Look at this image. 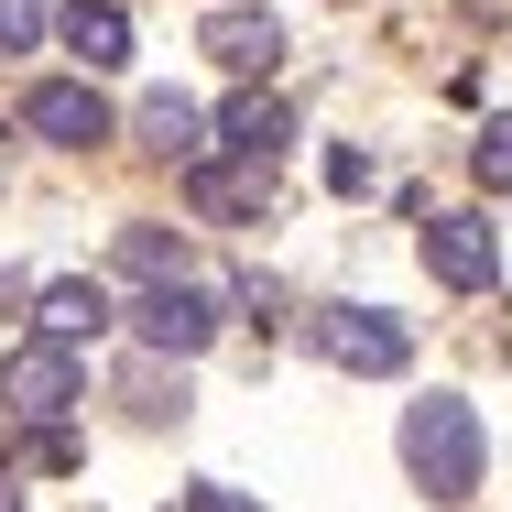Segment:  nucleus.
I'll return each instance as SVG.
<instances>
[{
    "label": "nucleus",
    "instance_id": "0eeeda50",
    "mask_svg": "<svg viewBox=\"0 0 512 512\" xmlns=\"http://www.w3.org/2000/svg\"><path fill=\"white\" fill-rule=\"evenodd\" d=\"M186 197L197 218H273V164H197Z\"/></svg>",
    "mask_w": 512,
    "mask_h": 512
},
{
    "label": "nucleus",
    "instance_id": "6e6552de",
    "mask_svg": "<svg viewBox=\"0 0 512 512\" xmlns=\"http://www.w3.org/2000/svg\"><path fill=\"white\" fill-rule=\"evenodd\" d=\"M197 44L229 66V77H273V55H284L273 11H207V33H197Z\"/></svg>",
    "mask_w": 512,
    "mask_h": 512
},
{
    "label": "nucleus",
    "instance_id": "4468645a",
    "mask_svg": "<svg viewBox=\"0 0 512 512\" xmlns=\"http://www.w3.org/2000/svg\"><path fill=\"white\" fill-rule=\"evenodd\" d=\"M120 273H142V284H186V240H175V229H120Z\"/></svg>",
    "mask_w": 512,
    "mask_h": 512
},
{
    "label": "nucleus",
    "instance_id": "9b49d317",
    "mask_svg": "<svg viewBox=\"0 0 512 512\" xmlns=\"http://www.w3.org/2000/svg\"><path fill=\"white\" fill-rule=\"evenodd\" d=\"M284 131H295V109L273 99V88H251V99H229V120H218V142H229L240 164H273V153H284Z\"/></svg>",
    "mask_w": 512,
    "mask_h": 512
},
{
    "label": "nucleus",
    "instance_id": "aec40b11",
    "mask_svg": "<svg viewBox=\"0 0 512 512\" xmlns=\"http://www.w3.org/2000/svg\"><path fill=\"white\" fill-rule=\"evenodd\" d=\"M0 512H22V502H11V480H0Z\"/></svg>",
    "mask_w": 512,
    "mask_h": 512
},
{
    "label": "nucleus",
    "instance_id": "a211bd4d",
    "mask_svg": "<svg viewBox=\"0 0 512 512\" xmlns=\"http://www.w3.org/2000/svg\"><path fill=\"white\" fill-rule=\"evenodd\" d=\"M33 469H77V436L66 425H33Z\"/></svg>",
    "mask_w": 512,
    "mask_h": 512
},
{
    "label": "nucleus",
    "instance_id": "423d86ee",
    "mask_svg": "<svg viewBox=\"0 0 512 512\" xmlns=\"http://www.w3.org/2000/svg\"><path fill=\"white\" fill-rule=\"evenodd\" d=\"M22 131H44V142H66V153H88V142H109V99L88 88V77H44V88L22 99Z\"/></svg>",
    "mask_w": 512,
    "mask_h": 512
},
{
    "label": "nucleus",
    "instance_id": "7ed1b4c3",
    "mask_svg": "<svg viewBox=\"0 0 512 512\" xmlns=\"http://www.w3.org/2000/svg\"><path fill=\"white\" fill-rule=\"evenodd\" d=\"M316 338H327V360L360 371V382H393V371L414 360V327H404V316H382V306H338Z\"/></svg>",
    "mask_w": 512,
    "mask_h": 512
},
{
    "label": "nucleus",
    "instance_id": "39448f33",
    "mask_svg": "<svg viewBox=\"0 0 512 512\" xmlns=\"http://www.w3.org/2000/svg\"><path fill=\"white\" fill-rule=\"evenodd\" d=\"M425 273L447 284V295H491V273H502V251H491V229L480 218H425Z\"/></svg>",
    "mask_w": 512,
    "mask_h": 512
},
{
    "label": "nucleus",
    "instance_id": "9d476101",
    "mask_svg": "<svg viewBox=\"0 0 512 512\" xmlns=\"http://www.w3.org/2000/svg\"><path fill=\"white\" fill-rule=\"evenodd\" d=\"M131 131H142V153H164V164H207V120H197V99H175V88H153V99L131 109Z\"/></svg>",
    "mask_w": 512,
    "mask_h": 512
},
{
    "label": "nucleus",
    "instance_id": "f8f14e48",
    "mask_svg": "<svg viewBox=\"0 0 512 512\" xmlns=\"http://www.w3.org/2000/svg\"><path fill=\"white\" fill-rule=\"evenodd\" d=\"M33 306H44V338H55V349H77V338H99V327H109V295H99V284H44Z\"/></svg>",
    "mask_w": 512,
    "mask_h": 512
},
{
    "label": "nucleus",
    "instance_id": "1a4fd4ad",
    "mask_svg": "<svg viewBox=\"0 0 512 512\" xmlns=\"http://www.w3.org/2000/svg\"><path fill=\"white\" fill-rule=\"evenodd\" d=\"M55 33H66V55H77L88 77L131 55V11H120V0H66V11H55Z\"/></svg>",
    "mask_w": 512,
    "mask_h": 512
},
{
    "label": "nucleus",
    "instance_id": "dca6fc26",
    "mask_svg": "<svg viewBox=\"0 0 512 512\" xmlns=\"http://www.w3.org/2000/svg\"><path fill=\"white\" fill-rule=\"evenodd\" d=\"M33 33H44V0H0V55H22Z\"/></svg>",
    "mask_w": 512,
    "mask_h": 512
},
{
    "label": "nucleus",
    "instance_id": "20e7f679",
    "mask_svg": "<svg viewBox=\"0 0 512 512\" xmlns=\"http://www.w3.org/2000/svg\"><path fill=\"white\" fill-rule=\"evenodd\" d=\"M131 327H142L153 360H197L207 338H218V295H197V284H153V295L131 306Z\"/></svg>",
    "mask_w": 512,
    "mask_h": 512
},
{
    "label": "nucleus",
    "instance_id": "f3484780",
    "mask_svg": "<svg viewBox=\"0 0 512 512\" xmlns=\"http://www.w3.org/2000/svg\"><path fill=\"white\" fill-rule=\"evenodd\" d=\"M327 186H338V197H360V186H371V153H360V142H338V153H327Z\"/></svg>",
    "mask_w": 512,
    "mask_h": 512
},
{
    "label": "nucleus",
    "instance_id": "6ab92c4d",
    "mask_svg": "<svg viewBox=\"0 0 512 512\" xmlns=\"http://www.w3.org/2000/svg\"><path fill=\"white\" fill-rule=\"evenodd\" d=\"M186 512H262V502H251V491H218V480H197V491H186Z\"/></svg>",
    "mask_w": 512,
    "mask_h": 512
},
{
    "label": "nucleus",
    "instance_id": "2eb2a0df",
    "mask_svg": "<svg viewBox=\"0 0 512 512\" xmlns=\"http://www.w3.org/2000/svg\"><path fill=\"white\" fill-rule=\"evenodd\" d=\"M469 175H480L491 197H512V109H502V120H480V142H469Z\"/></svg>",
    "mask_w": 512,
    "mask_h": 512
},
{
    "label": "nucleus",
    "instance_id": "f257e3e1",
    "mask_svg": "<svg viewBox=\"0 0 512 512\" xmlns=\"http://www.w3.org/2000/svg\"><path fill=\"white\" fill-rule=\"evenodd\" d=\"M480 414L458 404V393H425V404H404V469L414 491H436V502H469L480 491Z\"/></svg>",
    "mask_w": 512,
    "mask_h": 512
},
{
    "label": "nucleus",
    "instance_id": "ddd939ff",
    "mask_svg": "<svg viewBox=\"0 0 512 512\" xmlns=\"http://www.w3.org/2000/svg\"><path fill=\"white\" fill-rule=\"evenodd\" d=\"M120 404L142 414V425H164V414H186V382H175V360H153V349H142V360H131V382H120Z\"/></svg>",
    "mask_w": 512,
    "mask_h": 512
},
{
    "label": "nucleus",
    "instance_id": "f03ea898",
    "mask_svg": "<svg viewBox=\"0 0 512 512\" xmlns=\"http://www.w3.org/2000/svg\"><path fill=\"white\" fill-rule=\"evenodd\" d=\"M66 404H77V349H55V338H22V349L0 360V414H22V425H55Z\"/></svg>",
    "mask_w": 512,
    "mask_h": 512
}]
</instances>
